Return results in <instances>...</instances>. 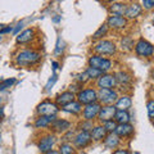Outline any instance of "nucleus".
<instances>
[{"label":"nucleus","instance_id":"1","mask_svg":"<svg viewBox=\"0 0 154 154\" xmlns=\"http://www.w3.org/2000/svg\"><path fill=\"white\" fill-rule=\"evenodd\" d=\"M41 55L37 51L33 50H22L18 53V55L16 58V62L18 66H33L40 60Z\"/></svg>","mask_w":154,"mask_h":154},{"label":"nucleus","instance_id":"2","mask_svg":"<svg viewBox=\"0 0 154 154\" xmlns=\"http://www.w3.org/2000/svg\"><path fill=\"white\" fill-rule=\"evenodd\" d=\"M98 100L104 105H109L117 102L118 95L113 89H100L98 91Z\"/></svg>","mask_w":154,"mask_h":154},{"label":"nucleus","instance_id":"3","mask_svg":"<svg viewBox=\"0 0 154 154\" xmlns=\"http://www.w3.org/2000/svg\"><path fill=\"white\" fill-rule=\"evenodd\" d=\"M95 53H98L99 55H112L116 53V45L113 41L109 40H100L98 44L94 46Z\"/></svg>","mask_w":154,"mask_h":154},{"label":"nucleus","instance_id":"4","mask_svg":"<svg viewBox=\"0 0 154 154\" xmlns=\"http://www.w3.org/2000/svg\"><path fill=\"white\" fill-rule=\"evenodd\" d=\"M89 64L90 67H94V68H98L103 72H107L110 69V67H112V62L107 58H103L100 55H93L90 57L89 59Z\"/></svg>","mask_w":154,"mask_h":154},{"label":"nucleus","instance_id":"5","mask_svg":"<svg viewBox=\"0 0 154 154\" xmlns=\"http://www.w3.org/2000/svg\"><path fill=\"white\" fill-rule=\"evenodd\" d=\"M77 99L81 104H91V103H95L98 100V91H95L94 89H85V90H81L79 91L77 94Z\"/></svg>","mask_w":154,"mask_h":154},{"label":"nucleus","instance_id":"6","mask_svg":"<svg viewBox=\"0 0 154 154\" xmlns=\"http://www.w3.org/2000/svg\"><path fill=\"white\" fill-rule=\"evenodd\" d=\"M135 51H136L137 55L140 57H150L153 55L154 53V46L150 44V42H148L146 40H139L136 42V45H135Z\"/></svg>","mask_w":154,"mask_h":154},{"label":"nucleus","instance_id":"7","mask_svg":"<svg viewBox=\"0 0 154 154\" xmlns=\"http://www.w3.org/2000/svg\"><path fill=\"white\" fill-rule=\"evenodd\" d=\"M117 112V107L114 104H109V105H103L100 108V112H99V121L100 122H107V121H110V119L114 118V114Z\"/></svg>","mask_w":154,"mask_h":154},{"label":"nucleus","instance_id":"8","mask_svg":"<svg viewBox=\"0 0 154 154\" xmlns=\"http://www.w3.org/2000/svg\"><path fill=\"white\" fill-rule=\"evenodd\" d=\"M100 108H102V105H100L99 103H96V102L88 104L84 108V118L86 119V121H93V119H95L99 116Z\"/></svg>","mask_w":154,"mask_h":154},{"label":"nucleus","instance_id":"9","mask_svg":"<svg viewBox=\"0 0 154 154\" xmlns=\"http://www.w3.org/2000/svg\"><path fill=\"white\" fill-rule=\"evenodd\" d=\"M37 112L41 116H55L58 113V107L54 103L44 102L37 107Z\"/></svg>","mask_w":154,"mask_h":154},{"label":"nucleus","instance_id":"10","mask_svg":"<svg viewBox=\"0 0 154 154\" xmlns=\"http://www.w3.org/2000/svg\"><path fill=\"white\" fill-rule=\"evenodd\" d=\"M108 26L112 27V28H116V30H121V28H125L127 25V19L122 17V16H116V14H113V16H110L108 18Z\"/></svg>","mask_w":154,"mask_h":154},{"label":"nucleus","instance_id":"11","mask_svg":"<svg viewBox=\"0 0 154 154\" xmlns=\"http://www.w3.org/2000/svg\"><path fill=\"white\" fill-rule=\"evenodd\" d=\"M116 84H117V80L113 75H103L98 80V86L100 89H112L116 86Z\"/></svg>","mask_w":154,"mask_h":154},{"label":"nucleus","instance_id":"12","mask_svg":"<svg viewBox=\"0 0 154 154\" xmlns=\"http://www.w3.org/2000/svg\"><path fill=\"white\" fill-rule=\"evenodd\" d=\"M55 144V136L54 135H46L41 139V141L38 143V149L41 153H48L51 150L53 145Z\"/></svg>","mask_w":154,"mask_h":154},{"label":"nucleus","instance_id":"13","mask_svg":"<svg viewBox=\"0 0 154 154\" xmlns=\"http://www.w3.org/2000/svg\"><path fill=\"white\" fill-rule=\"evenodd\" d=\"M91 141V134L89 131H81L75 136V144L77 148L82 149Z\"/></svg>","mask_w":154,"mask_h":154},{"label":"nucleus","instance_id":"14","mask_svg":"<svg viewBox=\"0 0 154 154\" xmlns=\"http://www.w3.org/2000/svg\"><path fill=\"white\" fill-rule=\"evenodd\" d=\"M114 132L117 134L119 137L121 136L126 137V136H130V135L134 132V127L130 123H118L117 127L114 130Z\"/></svg>","mask_w":154,"mask_h":154},{"label":"nucleus","instance_id":"15","mask_svg":"<svg viewBox=\"0 0 154 154\" xmlns=\"http://www.w3.org/2000/svg\"><path fill=\"white\" fill-rule=\"evenodd\" d=\"M50 126L53 127V130H54L55 132H64L71 127V123L68 121H66V119H57L55 118Z\"/></svg>","mask_w":154,"mask_h":154},{"label":"nucleus","instance_id":"16","mask_svg":"<svg viewBox=\"0 0 154 154\" xmlns=\"http://www.w3.org/2000/svg\"><path fill=\"white\" fill-rule=\"evenodd\" d=\"M73 100H75V93L73 91H66V93H62L57 98V104L64 107V105H67L71 102H73Z\"/></svg>","mask_w":154,"mask_h":154},{"label":"nucleus","instance_id":"17","mask_svg":"<svg viewBox=\"0 0 154 154\" xmlns=\"http://www.w3.org/2000/svg\"><path fill=\"white\" fill-rule=\"evenodd\" d=\"M55 119V116H41L40 118L36 119L35 122V127L36 128H44V127H48L50 126L53 123V121Z\"/></svg>","mask_w":154,"mask_h":154},{"label":"nucleus","instance_id":"18","mask_svg":"<svg viewBox=\"0 0 154 154\" xmlns=\"http://www.w3.org/2000/svg\"><path fill=\"white\" fill-rule=\"evenodd\" d=\"M90 134H91V139H93V140L99 141L107 136V130H105L104 126H95V127H93Z\"/></svg>","mask_w":154,"mask_h":154},{"label":"nucleus","instance_id":"19","mask_svg":"<svg viewBox=\"0 0 154 154\" xmlns=\"http://www.w3.org/2000/svg\"><path fill=\"white\" fill-rule=\"evenodd\" d=\"M62 109L64 110V112L67 113H72V114H77V113H80L81 110H82V105H81L80 102H71L68 103L67 105H64V107H62Z\"/></svg>","mask_w":154,"mask_h":154},{"label":"nucleus","instance_id":"20","mask_svg":"<svg viewBox=\"0 0 154 154\" xmlns=\"http://www.w3.org/2000/svg\"><path fill=\"white\" fill-rule=\"evenodd\" d=\"M119 144V136L116 132H110L107 137H105V146L109 149L117 148Z\"/></svg>","mask_w":154,"mask_h":154},{"label":"nucleus","instance_id":"21","mask_svg":"<svg viewBox=\"0 0 154 154\" xmlns=\"http://www.w3.org/2000/svg\"><path fill=\"white\" fill-rule=\"evenodd\" d=\"M140 13H141V7L139 5V4H131V5L127 7V11H126L125 16L130 19H134L137 16H140Z\"/></svg>","mask_w":154,"mask_h":154},{"label":"nucleus","instance_id":"22","mask_svg":"<svg viewBox=\"0 0 154 154\" xmlns=\"http://www.w3.org/2000/svg\"><path fill=\"white\" fill-rule=\"evenodd\" d=\"M131 98L127 95L125 96H121V98H118V100L116 102V107H117V109H123V110H127L130 107H131Z\"/></svg>","mask_w":154,"mask_h":154},{"label":"nucleus","instance_id":"23","mask_svg":"<svg viewBox=\"0 0 154 154\" xmlns=\"http://www.w3.org/2000/svg\"><path fill=\"white\" fill-rule=\"evenodd\" d=\"M114 121L117 123H128L130 121V114L127 110L123 109H117V112L114 114Z\"/></svg>","mask_w":154,"mask_h":154},{"label":"nucleus","instance_id":"24","mask_svg":"<svg viewBox=\"0 0 154 154\" xmlns=\"http://www.w3.org/2000/svg\"><path fill=\"white\" fill-rule=\"evenodd\" d=\"M109 11L113 14H116V16H125L126 11H127V5L126 4H121V3H116V4L110 5Z\"/></svg>","mask_w":154,"mask_h":154},{"label":"nucleus","instance_id":"25","mask_svg":"<svg viewBox=\"0 0 154 154\" xmlns=\"http://www.w3.org/2000/svg\"><path fill=\"white\" fill-rule=\"evenodd\" d=\"M33 37V30H25L21 33L17 35V42H21V44H25V42L31 41V38Z\"/></svg>","mask_w":154,"mask_h":154},{"label":"nucleus","instance_id":"26","mask_svg":"<svg viewBox=\"0 0 154 154\" xmlns=\"http://www.w3.org/2000/svg\"><path fill=\"white\" fill-rule=\"evenodd\" d=\"M86 73H88L90 80H94V79H99V77H102L104 75V72L98 69V68H94V67H89V68L86 69Z\"/></svg>","mask_w":154,"mask_h":154},{"label":"nucleus","instance_id":"27","mask_svg":"<svg viewBox=\"0 0 154 154\" xmlns=\"http://www.w3.org/2000/svg\"><path fill=\"white\" fill-rule=\"evenodd\" d=\"M116 80H117L118 84H128L130 81H131V77H130L127 73H125V72H118L117 75H116Z\"/></svg>","mask_w":154,"mask_h":154},{"label":"nucleus","instance_id":"28","mask_svg":"<svg viewBox=\"0 0 154 154\" xmlns=\"http://www.w3.org/2000/svg\"><path fill=\"white\" fill-rule=\"evenodd\" d=\"M121 48L122 50H131L134 48V41L131 37H123L121 40Z\"/></svg>","mask_w":154,"mask_h":154},{"label":"nucleus","instance_id":"29","mask_svg":"<svg viewBox=\"0 0 154 154\" xmlns=\"http://www.w3.org/2000/svg\"><path fill=\"white\" fill-rule=\"evenodd\" d=\"M107 32H108V25H103V26L99 27V30L94 33L93 37L94 38H102L104 35H107Z\"/></svg>","mask_w":154,"mask_h":154},{"label":"nucleus","instance_id":"30","mask_svg":"<svg viewBox=\"0 0 154 154\" xmlns=\"http://www.w3.org/2000/svg\"><path fill=\"white\" fill-rule=\"evenodd\" d=\"M60 154H75V149L72 148V145L69 144H62L60 145V150H59Z\"/></svg>","mask_w":154,"mask_h":154},{"label":"nucleus","instance_id":"31","mask_svg":"<svg viewBox=\"0 0 154 154\" xmlns=\"http://www.w3.org/2000/svg\"><path fill=\"white\" fill-rule=\"evenodd\" d=\"M103 126L105 127V130H107L108 132H114L116 127H117V122L113 121V119H110V121H107L103 123Z\"/></svg>","mask_w":154,"mask_h":154},{"label":"nucleus","instance_id":"32","mask_svg":"<svg viewBox=\"0 0 154 154\" xmlns=\"http://www.w3.org/2000/svg\"><path fill=\"white\" fill-rule=\"evenodd\" d=\"M16 82V80L14 79H8V80H4L0 82V90H4V89H8L11 88V86Z\"/></svg>","mask_w":154,"mask_h":154},{"label":"nucleus","instance_id":"33","mask_svg":"<svg viewBox=\"0 0 154 154\" xmlns=\"http://www.w3.org/2000/svg\"><path fill=\"white\" fill-rule=\"evenodd\" d=\"M63 50H64V41L59 37L58 38V42H57V48H55V54L59 55V54L63 53Z\"/></svg>","mask_w":154,"mask_h":154},{"label":"nucleus","instance_id":"34","mask_svg":"<svg viewBox=\"0 0 154 154\" xmlns=\"http://www.w3.org/2000/svg\"><path fill=\"white\" fill-rule=\"evenodd\" d=\"M146 108H148V114H149V117L154 118V100H150V102H148Z\"/></svg>","mask_w":154,"mask_h":154},{"label":"nucleus","instance_id":"35","mask_svg":"<svg viewBox=\"0 0 154 154\" xmlns=\"http://www.w3.org/2000/svg\"><path fill=\"white\" fill-rule=\"evenodd\" d=\"M143 2V5H144V8L145 9H153L154 8V0H141Z\"/></svg>","mask_w":154,"mask_h":154},{"label":"nucleus","instance_id":"36","mask_svg":"<svg viewBox=\"0 0 154 154\" xmlns=\"http://www.w3.org/2000/svg\"><path fill=\"white\" fill-rule=\"evenodd\" d=\"M77 80H79V82H86L88 80H90L89 79V76H88V73L86 72H82V73H80L79 76H77Z\"/></svg>","mask_w":154,"mask_h":154},{"label":"nucleus","instance_id":"37","mask_svg":"<svg viewBox=\"0 0 154 154\" xmlns=\"http://www.w3.org/2000/svg\"><path fill=\"white\" fill-rule=\"evenodd\" d=\"M55 81H57V76H55V75H53V76H51V79H49V81H48V84H46V86H45V89H46V90H50V89H51V86L55 84Z\"/></svg>","mask_w":154,"mask_h":154},{"label":"nucleus","instance_id":"38","mask_svg":"<svg viewBox=\"0 0 154 154\" xmlns=\"http://www.w3.org/2000/svg\"><path fill=\"white\" fill-rule=\"evenodd\" d=\"M81 127L84 128V131H89L90 128L93 130V123H91V121H88V122H85V123L81 125Z\"/></svg>","mask_w":154,"mask_h":154},{"label":"nucleus","instance_id":"39","mask_svg":"<svg viewBox=\"0 0 154 154\" xmlns=\"http://www.w3.org/2000/svg\"><path fill=\"white\" fill-rule=\"evenodd\" d=\"M22 26H23V22H19L18 25H17V27H16V28H14V30H13V32H14V33H17L19 28H22Z\"/></svg>","mask_w":154,"mask_h":154},{"label":"nucleus","instance_id":"40","mask_svg":"<svg viewBox=\"0 0 154 154\" xmlns=\"http://www.w3.org/2000/svg\"><path fill=\"white\" fill-rule=\"evenodd\" d=\"M114 154H130L127 150H122V149H119V150H116Z\"/></svg>","mask_w":154,"mask_h":154},{"label":"nucleus","instance_id":"41","mask_svg":"<svg viewBox=\"0 0 154 154\" xmlns=\"http://www.w3.org/2000/svg\"><path fill=\"white\" fill-rule=\"evenodd\" d=\"M12 31V27H7V28H4V30L0 31V33H7V32H11Z\"/></svg>","mask_w":154,"mask_h":154},{"label":"nucleus","instance_id":"42","mask_svg":"<svg viewBox=\"0 0 154 154\" xmlns=\"http://www.w3.org/2000/svg\"><path fill=\"white\" fill-rule=\"evenodd\" d=\"M58 66H59V64H58L57 62H53V69H54V71L58 69Z\"/></svg>","mask_w":154,"mask_h":154},{"label":"nucleus","instance_id":"43","mask_svg":"<svg viewBox=\"0 0 154 154\" xmlns=\"http://www.w3.org/2000/svg\"><path fill=\"white\" fill-rule=\"evenodd\" d=\"M44 154H60V153H59V152H55V150H50V152L44 153Z\"/></svg>","mask_w":154,"mask_h":154},{"label":"nucleus","instance_id":"44","mask_svg":"<svg viewBox=\"0 0 154 154\" xmlns=\"http://www.w3.org/2000/svg\"><path fill=\"white\" fill-rule=\"evenodd\" d=\"M0 117H3V108H0Z\"/></svg>","mask_w":154,"mask_h":154},{"label":"nucleus","instance_id":"45","mask_svg":"<svg viewBox=\"0 0 154 154\" xmlns=\"http://www.w3.org/2000/svg\"><path fill=\"white\" fill-rule=\"evenodd\" d=\"M152 77H153V79H154V69H153V72H152Z\"/></svg>","mask_w":154,"mask_h":154},{"label":"nucleus","instance_id":"46","mask_svg":"<svg viewBox=\"0 0 154 154\" xmlns=\"http://www.w3.org/2000/svg\"><path fill=\"white\" fill-rule=\"evenodd\" d=\"M0 143H2V135H0Z\"/></svg>","mask_w":154,"mask_h":154},{"label":"nucleus","instance_id":"47","mask_svg":"<svg viewBox=\"0 0 154 154\" xmlns=\"http://www.w3.org/2000/svg\"><path fill=\"white\" fill-rule=\"evenodd\" d=\"M108 2H113V0H108Z\"/></svg>","mask_w":154,"mask_h":154},{"label":"nucleus","instance_id":"48","mask_svg":"<svg viewBox=\"0 0 154 154\" xmlns=\"http://www.w3.org/2000/svg\"><path fill=\"white\" fill-rule=\"evenodd\" d=\"M153 125H154V122H153Z\"/></svg>","mask_w":154,"mask_h":154}]
</instances>
